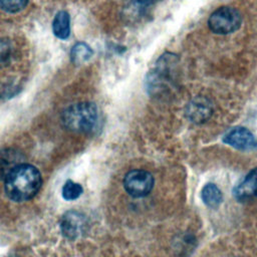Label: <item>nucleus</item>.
Masks as SVG:
<instances>
[{"instance_id": "nucleus-1", "label": "nucleus", "mask_w": 257, "mask_h": 257, "mask_svg": "<svg viewBox=\"0 0 257 257\" xmlns=\"http://www.w3.org/2000/svg\"><path fill=\"white\" fill-rule=\"evenodd\" d=\"M42 177L32 165L21 164L5 179V193L15 202H24L33 198L41 188Z\"/></svg>"}, {"instance_id": "nucleus-2", "label": "nucleus", "mask_w": 257, "mask_h": 257, "mask_svg": "<svg viewBox=\"0 0 257 257\" xmlns=\"http://www.w3.org/2000/svg\"><path fill=\"white\" fill-rule=\"evenodd\" d=\"M97 119V109L92 102H77L66 107L62 114L61 120L65 128L74 133L90 132Z\"/></svg>"}, {"instance_id": "nucleus-3", "label": "nucleus", "mask_w": 257, "mask_h": 257, "mask_svg": "<svg viewBox=\"0 0 257 257\" xmlns=\"http://www.w3.org/2000/svg\"><path fill=\"white\" fill-rule=\"evenodd\" d=\"M173 64H176V57L172 54L167 53L159 58L156 67L147 75L146 84L150 93H161L168 88L172 78Z\"/></svg>"}, {"instance_id": "nucleus-4", "label": "nucleus", "mask_w": 257, "mask_h": 257, "mask_svg": "<svg viewBox=\"0 0 257 257\" xmlns=\"http://www.w3.org/2000/svg\"><path fill=\"white\" fill-rule=\"evenodd\" d=\"M242 23L240 12L229 6L216 9L208 19L210 30L216 34H229L238 30Z\"/></svg>"}, {"instance_id": "nucleus-5", "label": "nucleus", "mask_w": 257, "mask_h": 257, "mask_svg": "<svg viewBox=\"0 0 257 257\" xmlns=\"http://www.w3.org/2000/svg\"><path fill=\"white\" fill-rule=\"evenodd\" d=\"M123 187L130 196L143 198L151 193L154 187V178L147 171L133 170L124 176Z\"/></svg>"}, {"instance_id": "nucleus-6", "label": "nucleus", "mask_w": 257, "mask_h": 257, "mask_svg": "<svg viewBox=\"0 0 257 257\" xmlns=\"http://www.w3.org/2000/svg\"><path fill=\"white\" fill-rule=\"evenodd\" d=\"M223 142L237 150L252 151L257 148L256 137L246 127L238 126L231 128L223 138Z\"/></svg>"}, {"instance_id": "nucleus-7", "label": "nucleus", "mask_w": 257, "mask_h": 257, "mask_svg": "<svg viewBox=\"0 0 257 257\" xmlns=\"http://www.w3.org/2000/svg\"><path fill=\"white\" fill-rule=\"evenodd\" d=\"M85 226V216L77 211H68L60 219L61 233L69 240L78 238L83 233Z\"/></svg>"}, {"instance_id": "nucleus-8", "label": "nucleus", "mask_w": 257, "mask_h": 257, "mask_svg": "<svg viewBox=\"0 0 257 257\" xmlns=\"http://www.w3.org/2000/svg\"><path fill=\"white\" fill-rule=\"evenodd\" d=\"M213 113V103L209 98L203 95H198L191 99L186 107L187 117L195 122L202 123L208 120Z\"/></svg>"}, {"instance_id": "nucleus-9", "label": "nucleus", "mask_w": 257, "mask_h": 257, "mask_svg": "<svg viewBox=\"0 0 257 257\" xmlns=\"http://www.w3.org/2000/svg\"><path fill=\"white\" fill-rule=\"evenodd\" d=\"M24 156L16 149L7 148L0 150V181L9 176V174L17 168L19 165L24 163Z\"/></svg>"}, {"instance_id": "nucleus-10", "label": "nucleus", "mask_w": 257, "mask_h": 257, "mask_svg": "<svg viewBox=\"0 0 257 257\" xmlns=\"http://www.w3.org/2000/svg\"><path fill=\"white\" fill-rule=\"evenodd\" d=\"M238 200H248L257 197V168L249 172L233 191Z\"/></svg>"}, {"instance_id": "nucleus-11", "label": "nucleus", "mask_w": 257, "mask_h": 257, "mask_svg": "<svg viewBox=\"0 0 257 257\" xmlns=\"http://www.w3.org/2000/svg\"><path fill=\"white\" fill-rule=\"evenodd\" d=\"M52 30L59 39H66L70 33V17L67 11L60 10L56 13L52 21Z\"/></svg>"}, {"instance_id": "nucleus-12", "label": "nucleus", "mask_w": 257, "mask_h": 257, "mask_svg": "<svg viewBox=\"0 0 257 257\" xmlns=\"http://www.w3.org/2000/svg\"><path fill=\"white\" fill-rule=\"evenodd\" d=\"M201 198L204 204L212 209H216L223 201V195L221 190L212 183L206 184L201 191Z\"/></svg>"}, {"instance_id": "nucleus-13", "label": "nucleus", "mask_w": 257, "mask_h": 257, "mask_svg": "<svg viewBox=\"0 0 257 257\" xmlns=\"http://www.w3.org/2000/svg\"><path fill=\"white\" fill-rule=\"evenodd\" d=\"M93 54L89 45L84 42H77L74 44L70 51V58L74 64H82L91 58Z\"/></svg>"}, {"instance_id": "nucleus-14", "label": "nucleus", "mask_w": 257, "mask_h": 257, "mask_svg": "<svg viewBox=\"0 0 257 257\" xmlns=\"http://www.w3.org/2000/svg\"><path fill=\"white\" fill-rule=\"evenodd\" d=\"M82 192H83V189L79 184H77L71 180H68L63 185L61 194L65 200L72 201V200L78 199L80 197V195L82 194Z\"/></svg>"}, {"instance_id": "nucleus-15", "label": "nucleus", "mask_w": 257, "mask_h": 257, "mask_svg": "<svg viewBox=\"0 0 257 257\" xmlns=\"http://www.w3.org/2000/svg\"><path fill=\"white\" fill-rule=\"evenodd\" d=\"M29 0H0V8L8 13L21 11L26 7Z\"/></svg>"}, {"instance_id": "nucleus-16", "label": "nucleus", "mask_w": 257, "mask_h": 257, "mask_svg": "<svg viewBox=\"0 0 257 257\" xmlns=\"http://www.w3.org/2000/svg\"><path fill=\"white\" fill-rule=\"evenodd\" d=\"M12 44L7 39H0V66L9 62L12 56Z\"/></svg>"}, {"instance_id": "nucleus-17", "label": "nucleus", "mask_w": 257, "mask_h": 257, "mask_svg": "<svg viewBox=\"0 0 257 257\" xmlns=\"http://www.w3.org/2000/svg\"><path fill=\"white\" fill-rule=\"evenodd\" d=\"M133 3L135 5H137L138 7H146V6H150L160 0H132Z\"/></svg>"}]
</instances>
